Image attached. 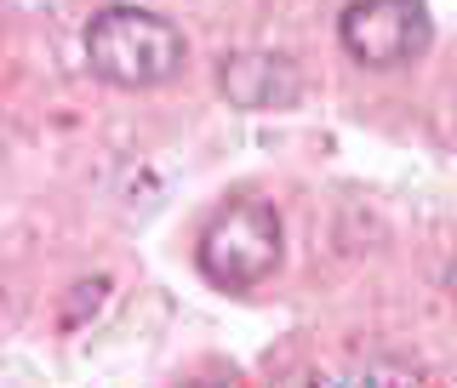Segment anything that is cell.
<instances>
[{"instance_id": "6da1fadb", "label": "cell", "mask_w": 457, "mask_h": 388, "mask_svg": "<svg viewBox=\"0 0 457 388\" xmlns=\"http://www.w3.org/2000/svg\"><path fill=\"white\" fill-rule=\"evenodd\" d=\"M183 29L143 6H109L86 23V63L97 80L120 92H154V86L183 75Z\"/></svg>"}, {"instance_id": "7a4b0ae2", "label": "cell", "mask_w": 457, "mask_h": 388, "mask_svg": "<svg viewBox=\"0 0 457 388\" xmlns=\"http://www.w3.org/2000/svg\"><path fill=\"white\" fill-rule=\"evenodd\" d=\"M280 252H286V223H280L275 200L240 194L228 206H218L212 223L200 228L195 263L218 292H252V285H263L280 268Z\"/></svg>"}, {"instance_id": "3957f363", "label": "cell", "mask_w": 457, "mask_h": 388, "mask_svg": "<svg viewBox=\"0 0 457 388\" xmlns=\"http://www.w3.org/2000/svg\"><path fill=\"white\" fill-rule=\"evenodd\" d=\"M337 40L366 69H406L435 46V18L423 0H349Z\"/></svg>"}, {"instance_id": "277c9868", "label": "cell", "mask_w": 457, "mask_h": 388, "mask_svg": "<svg viewBox=\"0 0 457 388\" xmlns=\"http://www.w3.org/2000/svg\"><path fill=\"white\" fill-rule=\"evenodd\" d=\"M218 86L235 109H252V114L292 109L297 97H303V75H297V63L280 57V52H228L218 63Z\"/></svg>"}, {"instance_id": "5b68a950", "label": "cell", "mask_w": 457, "mask_h": 388, "mask_svg": "<svg viewBox=\"0 0 457 388\" xmlns=\"http://www.w3.org/2000/svg\"><path fill=\"white\" fill-rule=\"evenodd\" d=\"M104 292H109V280H86V285H80V297H75V309H69L63 320L75 326V320H80L86 309H104Z\"/></svg>"}, {"instance_id": "8992f818", "label": "cell", "mask_w": 457, "mask_h": 388, "mask_svg": "<svg viewBox=\"0 0 457 388\" xmlns=\"http://www.w3.org/2000/svg\"><path fill=\"white\" fill-rule=\"evenodd\" d=\"M446 292L457 297V257H452V268H446Z\"/></svg>"}]
</instances>
